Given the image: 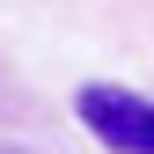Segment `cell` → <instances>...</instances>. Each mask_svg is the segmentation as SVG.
<instances>
[{"label": "cell", "mask_w": 154, "mask_h": 154, "mask_svg": "<svg viewBox=\"0 0 154 154\" xmlns=\"http://www.w3.org/2000/svg\"><path fill=\"white\" fill-rule=\"evenodd\" d=\"M73 110H81V125L103 140L110 154H154V103L132 88H81L73 95Z\"/></svg>", "instance_id": "6da1fadb"}]
</instances>
